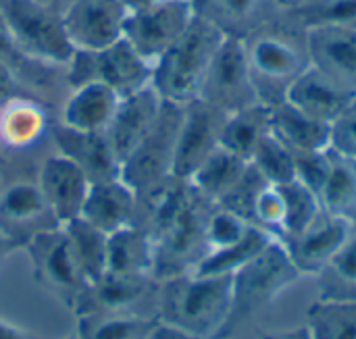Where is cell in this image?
Here are the masks:
<instances>
[{
    "instance_id": "6da1fadb",
    "label": "cell",
    "mask_w": 356,
    "mask_h": 339,
    "mask_svg": "<svg viewBox=\"0 0 356 339\" xmlns=\"http://www.w3.org/2000/svg\"><path fill=\"white\" fill-rule=\"evenodd\" d=\"M259 102H284L292 83L313 65L309 31L292 23L284 10L242 40Z\"/></svg>"
},
{
    "instance_id": "7a4b0ae2",
    "label": "cell",
    "mask_w": 356,
    "mask_h": 339,
    "mask_svg": "<svg viewBox=\"0 0 356 339\" xmlns=\"http://www.w3.org/2000/svg\"><path fill=\"white\" fill-rule=\"evenodd\" d=\"M232 308V275L181 273L159 281L154 317L192 338L217 339Z\"/></svg>"
},
{
    "instance_id": "3957f363",
    "label": "cell",
    "mask_w": 356,
    "mask_h": 339,
    "mask_svg": "<svg viewBox=\"0 0 356 339\" xmlns=\"http://www.w3.org/2000/svg\"><path fill=\"white\" fill-rule=\"evenodd\" d=\"M223 40L219 29L194 15L181 38L152 65V88L159 96L177 104L198 98L209 65Z\"/></svg>"
},
{
    "instance_id": "277c9868",
    "label": "cell",
    "mask_w": 356,
    "mask_h": 339,
    "mask_svg": "<svg viewBox=\"0 0 356 339\" xmlns=\"http://www.w3.org/2000/svg\"><path fill=\"white\" fill-rule=\"evenodd\" d=\"M302 275L292 265L282 242L273 240L259 256L232 275V308L217 339L232 338L240 325L267 308Z\"/></svg>"
},
{
    "instance_id": "5b68a950",
    "label": "cell",
    "mask_w": 356,
    "mask_h": 339,
    "mask_svg": "<svg viewBox=\"0 0 356 339\" xmlns=\"http://www.w3.org/2000/svg\"><path fill=\"white\" fill-rule=\"evenodd\" d=\"M15 44L33 60L67 67L75 48L69 42L63 13L38 0H8L2 8Z\"/></svg>"
},
{
    "instance_id": "8992f818",
    "label": "cell",
    "mask_w": 356,
    "mask_h": 339,
    "mask_svg": "<svg viewBox=\"0 0 356 339\" xmlns=\"http://www.w3.org/2000/svg\"><path fill=\"white\" fill-rule=\"evenodd\" d=\"M90 81H100L119 96H129L152 85V63L140 56L125 38L96 52L75 50L65 67V83L73 90Z\"/></svg>"
},
{
    "instance_id": "52a82bcc",
    "label": "cell",
    "mask_w": 356,
    "mask_h": 339,
    "mask_svg": "<svg viewBox=\"0 0 356 339\" xmlns=\"http://www.w3.org/2000/svg\"><path fill=\"white\" fill-rule=\"evenodd\" d=\"M179 123L181 104L163 100L154 125L121 163V179L136 192V196L148 194L173 179V156Z\"/></svg>"
},
{
    "instance_id": "ba28073f",
    "label": "cell",
    "mask_w": 356,
    "mask_h": 339,
    "mask_svg": "<svg viewBox=\"0 0 356 339\" xmlns=\"http://www.w3.org/2000/svg\"><path fill=\"white\" fill-rule=\"evenodd\" d=\"M23 252L29 258L35 283L75 315L86 294L88 279L77 265L65 229L58 227L33 238Z\"/></svg>"
},
{
    "instance_id": "9c48e42d",
    "label": "cell",
    "mask_w": 356,
    "mask_h": 339,
    "mask_svg": "<svg viewBox=\"0 0 356 339\" xmlns=\"http://www.w3.org/2000/svg\"><path fill=\"white\" fill-rule=\"evenodd\" d=\"M198 98L223 110L225 115L259 104L242 40L225 38L221 42L209 65Z\"/></svg>"
},
{
    "instance_id": "30bf717a",
    "label": "cell",
    "mask_w": 356,
    "mask_h": 339,
    "mask_svg": "<svg viewBox=\"0 0 356 339\" xmlns=\"http://www.w3.org/2000/svg\"><path fill=\"white\" fill-rule=\"evenodd\" d=\"M35 179H15L0 188V235L17 250H23L33 238L58 229Z\"/></svg>"
},
{
    "instance_id": "8fae6325",
    "label": "cell",
    "mask_w": 356,
    "mask_h": 339,
    "mask_svg": "<svg viewBox=\"0 0 356 339\" xmlns=\"http://www.w3.org/2000/svg\"><path fill=\"white\" fill-rule=\"evenodd\" d=\"M194 19L190 0H167L127 15L123 38L148 63H156L188 29Z\"/></svg>"
},
{
    "instance_id": "7c38bea8",
    "label": "cell",
    "mask_w": 356,
    "mask_h": 339,
    "mask_svg": "<svg viewBox=\"0 0 356 339\" xmlns=\"http://www.w3.org/2000/svg\"><path fill=\"white\" fill-rule=\"evenodd\" d=\"M227 115L202 98L181 104V123L175 142L173 177L188 181L194 171L221 146V131Z\"/></svg>"
},
{
    "instance_id": "4fadbf2b",
    "label": "cell",
    "mask_w": 356,
    "mask_h": 339,
    "mask_svg": "<svg viewBox=\"0 0 356 339\" xmlns=\"http://www.w3.org/2000/svg\"><path fill=\"white\" fill-rule=\"evenodd\" d=\"M127 15L123 0H73L63 21L75 50L96 52L123 38Z\"/></svg>"
},
{
    "instance_id": "5bb4252c",
    "label": "cell",
    "mask_w": 356,
    "mask_h": 339,
    "mask_svg": "<svg viewBox=\"0 0 356 339\" xmlns=\"http://www.w3.org/2000/svg\"><path fill=\"white\" fill-rule=\"evenodd\" d=\"M350 229L353 223L327 213L321 206L319 215L302 231L282 240V244L300 275L317 277L338 254Z\"/></svg>"
},
{
    "instance_id": "9a60e30c",
    "label": "cell",
    "mask_w": 356,
    "mask_h": 339,
    "mask_svg": "<svg viewBox=\"0 0 356 339\" xmlns=\"http://www.w3.org/2000/svg\"><path fill=\"white\" fill-rule=\"evenodd\" d=\"M48 138L58 154L67 156L86 173L90 183L121 177V163L115 156L106 133L77 131L60 121H52Z\"/></svg>"
},
{
    "instance_id": "2e32d148",
    "label": "cell",
    "mask_w": 356,
    "mask_h": 339,
    "mask_svg": "<svg viewBox=\"0 0 356 339\" xmlns=\"http://www.w3.org/2000/svg\"><path fill=\"white\" fill-rule=\"evenodd\" d=\"M35 181L60 227L81 215L92 183L86 173L67 156L58 152L46 156L38 169Z\"/></svg>"
},
{
    "instance_id": "e0dca14e",
    "label": "cell",
    "mask_w": 356,
    "mask_h": 339,
    "mask_svg": "<svg viewBox=\"0 0 356 339\" xmlns=\"http://www.w3.org/2000/svg\"><path fill=\"white\" fill-rule=\"evenodd\" d=\"M161 106H163V98L152 85H146L129 96L119 98L115 117L108 129L104 131L119 163H123L150 131V127L159 117Z\"/></svg>"
},
{
    "instance_id": "ac0fdd59",
    "label": "cell",
    "mask_w": 356,
    "mask_h": 339,
    "mask_svg": "<svg viewBox=\"0 0 356 339\" xmlns=\"http://www.w3.org/2000/svg\"><path fill=\"white\" fill-rule=\"evenodd\" d=\"M194 15L211 23L223 38L246 40L252 31L280 17L275 0H190Z\"/></svg>"
},
{
    "instance_id": "d6986e66",
    "label": "cell",
    "mask_w": 356,
    "mask_h": 339,
    "mask_svg": "<svg viewBox=\"0 0 356 339\" xmlns=\"http://www.w3.org/2000/svg\"><path fill=\"white\" fill-rule=\"evenodd\" d=\"M50 108L42 98L17 96L0 106V148L31 150L50 133Z\"/></svg>"
},
{
    "instance_id": "ffe728a7",
    "label": "cell",
    "mask_w": 356,
    "mask_h": 339,
    "mask_svg": "<svg viewBox=\"0 0 356 339\" xmlns=\"http://www.w3.org/2000/svg\"><path fill=\"white\" fill-rule=\"evenodd\" d=\"M156 288L159 281L154 277L104 273L100 279L88 283L75 317L92 313H134L148 296H156Z\"/></svg>"
},
{
    "instance_id": "44dd1931",
    "label": "cell",
    "mask_w": 356,
    "mask_h": 339,
    "mask_svg": "<svg viewBox=\"0 0 356 339\" xmlns=\"http://www.w3.org/2000/svg\"><path fill=\"white\" fill-rule=\"evenodd\" d=\"M355 94L344 90L317 67H309L288 90L286 100L315 121L332 125L355 100Z\"/></svg>"
},
{
    "instance_id": "7402d4cb",
    "label": "cell",
    "mask_w": 356,
    "mask_h": 339,
    "mask_svg": "<svg viewBox=\"0 0 356 339\" xmlns=\"http://www.w3.org/2000/svg\"><path fill=\"white\" fill-rule=\"evenodd\" d=\"M136 192L119 177L108 181H98L90 185L88 198L81 208V219L111 235L123 227L134 225L136 219Z\"/></svg>"
},
{
    "instance_id": "603a6c76",
    "label": "cell",
    "mask_w": 356,
    "mask_h": 339,
    "mask_svg": "<svg viewBox=\"0 0 356 339\" xmlns=\"http://www.w3.org/2000/svg\"><path fill=\"white\" fill-rule=\"evenodd\" d=\"M311 63L356 96V29L309 31Z\"/></svg>"
},
{
    "instance_id": "cb8c5ba5",
    "label": "cell",
    "mask_w": 356,
    "mask_h": 339,
    "mask_svg": "<svg viewBox=\"0 0 356 339\" xmlns=\"http://www.w3.org/2000/svg\"><path fill=\"white\" fill-rule=\"evenodd\" d=\"M119 94L100 81H90L71 90L60 110V123L77 131L104 133L115 117Z\"/></svg>"
},
{
    "instance_id": "d4e9b609",
    "label": "cell",
    "mask_w": 356,
    "mask_h": 339,
    "mask_svg": "<svg viewBox=\"0 0 356 339\" xmlns=\"http://www.w3.org/2000/svg\"><path fill=\"white\" fill-rule=\"evenodd\" d=\"M106 273L154 277V242L138 225L123 227L106 238Z\"/></svg>"
},
{
    "instance_id": "484cf974",
    "label": "cell",
    "mask_w": 356,
    "mask_h": 339,
    "mask_svg": "<svg viewBox=\"0 0 356 339\" xmlns=\"http://www.w3.org/2000/svg\"><path fill=\"white\" fill-rule=\"evenodd\" d=\"M271 133L286 144L292 152H311L330 148V127L327 123L315 121L288 100L269 106Z\"/></svg>"
},
{
    "instance_id": "4316f807",
    "label": "cell",
    "mask_w": 356,
    "mask_h": 339,
    "mask_svg": "<svg viewBox=\"0 0 356 339\" xmlns=\"http://www.w3.org/2000/svg\"><path fill=\"white\" fill-rule=\"evenodd\" d=\"M248 160L232 154L225 148H217L188 179V183L211 204H219L246 175Z\"/></svg>"
},
{
    "instance_id": "83f0119b",
    "label": "cell",
    "mask_w": 356,
    "mask_h": 339,
    "mask_svg": "<svg viewBox=\"0 0 356 339\" xmlns=\"http://www.w3.org/2000/svg\"><path fill=\"white\" fill-rule=\"evenodd\" d=\"M271 133L269 106L259 102L227 115L221 131V148L250 163L259 144Z\"/></svg>"
},
{
    "instance_id": "f1b7e54d",
    "label": "cell",
    "mask_w": 356,
    "mask_h": 339,
    "mask_svg": "<svg viewBox=\"0 0 356 339\" xmlns=\"http://www.w3.org/2000/svg\"><path fill=\"white\" fill-rule=\"evenodd\" d=\"M321 206L346 219L348 223H356V160L338 154L330 148V175L325 185L319 192Z\"/></svg>"
},
{
    "instance_id": "f546056e",
    "label": "cell",
    "mask_w": 356,
    "mask_h": 339,
    "mask_svg": "<svg viewBox=\"0 0 356 339\" xmlns=\"http://www.w3.org/2000/svg\"><path fill=\"white\" fill-rule=\"evenodd\" d=\"M273 240L275 238H271L267 231L252 225L240 242H236L227 248H221V250L207 252L190 273H196V275H234L244 265H248L254 256H259Z\"/></svg>"
},
{
    "instance_id": "4dcf8cb0",
    "label": "cell",
    "mask_w": 356,
    "mask_h": 339,
    "mask_svg": "<svg viewBox=\"0 0 356 339\" xmlns=\"http://www.w3.org/2000/svg\"><path fill=\"white\" fill-rule=\"evenodd\" d=\"M156 317L134 313H92L77 317V339H146Z\"/></svg>"
},
{
    "instance_id": "1f68e13d",
    "label": "cell",
    "mask_w": 356,
    "mask_h": 339,
    "mask_svg": "<svg viewBox=\"0 0 356 339\" xmlns=\"http://www.w3.org/2000/svg\"><path fill=\"white\" fill-rule=\"evenodd\" d=\"M284 15L307 31L356 29V0H302Z\"/></svg>"
},
{
    "instance_id": "d6a6232c",
    "label": "cell",
    "mask_w": 356,
    "mask_h": 339,
    "mask_svg": "<svg viewBox=\"0 0 356 339\" xmlns=\"http://www.w3.org/2000/svg\"><path fill=\"white\" fill-rule=\"evenodd\" d=\"M77 265L88 283L100 279L106 273V233L83 221L81 217L63 225Z\"/></svg>"
},
{
    "instance_id": "836d02e7",
    "label": "cell",
    "mask_w": 356,
    "mask_h": 339,
    "mask_svg": "<svg viewBox=\"0 0 356 339\" xmlns=\"http://www.w3.org/2000/svg\"><path fill=\"white\" fill-rule=\"evenodd\" d=\"M0 63L13 71V75L35 96L42 90H54V69L52 65L29 58L13 40L4 17L0 13ZM40 98V96H38Z\"/></svg>"
},
{
    "instance_id": "e575fe53",
    "label": "cell",
    "mask_w": 356,
    "mask_h": 339,
    "mask_svg": "<svg viewBox=\"0 0 356 339\" xmlns=\"http://www.w3.org/2000/svg\"><path fill=\"white\" fill-rule=\"evenodd\" d=\"M305 327L311 339H356V302L319 298L309 308Z\"/></svg>"
},
{
    "instance_id": "d590c367",
    "label": "cell",
    "mask_w": 356,
    "mask_h": 339,
    "mask_svg": "<svg viewBox=\"0 0 356 339\" xmlns=\"http://www.w3.org/2000/svg\"><path fill=\"white\" fill-rule=\"evenodd\" d=\"M323 300L356 302V223L330 265L315 277Z\"/></svg>"
},
{
    "instance_id": "8d00e7d4",
    "label": "cell",
    "mask_w": 356,
    "mask_h": 339,
    "mask_svg": "<svg viewBox=\"0 0 356 339\" xmlns=\"http://www.w3.org/2000/svg\"><path fill=\"white\" fill-rule=\"evenodd\" d=\"M252 169L271 185H286L296 179L292 150L269 133L250 158Z\"/></svg>"
},
{
    "instance_id": "74e56055",
    "label": "cell",
    "mask_w": 356,
    "mask_h": 339,
    "mask_svg": "<svg viewBox=\"0 0 356 339\" xmlns=\"http://www.w3.org/2000/svg\"><path fill=\"white\" fill-rule=\"evenodd\" d=\"M284 200H286V227H284V238H290L298 231H302L321 210V202L319 196L309 190L305 183H300L298 179L280 185ZM280 240V242H282Z\"/></svg>"
},
{
    "instance_id": "f35d334b",
    "label": "cell",
    "mask_w": 356,
    "mask_h": 339,
    "mask_svg": "<svg viewBox=\"0 0 356 339\" xmlns=\"http://www.w3.org/2000/svg\"><path fill=\"white\" fill-rule=\"evenodd\" d=\"M250 227L252 225L238 213H234L221 204H213L207 215V221H204L207 250L213 252V250H221V248H227V246L240 242L248 233Z\"/></svg>"
},
{
    "instance_id": "ab89813d",
    "label": "cell",
    "mask_w": 356,
    "mask_h": 339,
    "mask_svg": "<svg viewBox=\"0 0 356 339\" xmlns=\"http://www.w3.org/2000/svg\"><path fill=\"white\" fill-rule=\"evenodd\" d=\"M250 223L263 231H267L277 242L284 238L286 227V200L280 185L265 183L261 192L257 194V200L252 204Z\"/></svg>"
},
{
    "instance_id": "60d3db41",
    "label": "cell",
    "mask_w": 356,
    "mask_h": 339,
    "mask_svg": "<svg viewBox=\"0 0 356 339\" xmlns=\"http://www.w3.org/2000/svg\"><path fill=\"white\" fill-rule=\"evenodd\" d=\"M292 156H294L296 179L319 196L330 175V148L311 150V152H292Z\"/></svg>"
},
{
    "instance_id": "b9f144b4",
    "label": "cell",
    "mask_w": 356,
    "mask_h": 339,
    "mask_svg": "<svg viewBox=\"0 0 356 339\" xmlns=\"http://www.w3.org/2000/svg\"><path fill=\"white\" fill-rule=\"evenodd\" d=\"M330 148L356 160V98L330 127Z\"/></svg>"
},
{
    "instance_id": "7bdbcfd3",
    "label": "cell",
    "mask_w": 356,
    "mask_h": 339,
    "mask_svg": "<svg viewBox=\"0 0 356 339\" xmlns=\"http://www.w3.org/2000/svg\"><path fill=\"white\" fill-rule=\"evenodd\" d=\"M17 96H33L15 75L10 69H6L2 63H0V106Z\"/></svg>"
},
{
    "instance_id": "ee69618b",
    "label": "cell",
    "mask_w": 356,
    "mask_h": 339,
    "mask_svg": "<svg viewBox=\"0 0 356 339\" xmlns=\"http://www.w3.org/2000/svg\"><path fill=\"white\" fill-rule=\"evenodd\" d=\"M146 339H198V338H192V336H188V333H184V331L175 329V327H169V325H165V323L156 321V325L150 329V333L146 336Z\"/></svg>"
},
{
    "instance_id": "f6af8a7d",
    "label": "cell",
    "mask_w": 356,
    "mask_h": 339,
    "mask_svg": "<svg viewBox=\"0 0 356 339\" xmlns=\"http://www.w3.org/2000/svg\"><path fill=\"white\" fill-rule=\"evenodd\" d=\"M0 339H42L40 336L0 319Z\"/></svg>"
},
{
    "instance_id": "bcb514c9",
    "label": "cell",
    "mask_w": 356,
    "mask_h": 339,
    "mask_svg": "<svg viewBox=\"0 0 356 339\" xmlns=\"http://www.w3.org/2000/svg\"><path fill=\"white\" fill-rule=\"evenodd\" d=\"M263 339H311L307 327H300V329H294V331H280V333H271V336H265Z\"/></svg>"
},
{
    "instance_id": "7dc6e473",
    "label": "cell",
    "mask_w": 356,
    "mask_h": 339,
    "mask_svg": "<svg viewBox=\"0 0 356 339\" xmlns=\"http://www.w3.org/2000/svg\"><path fill=\"white\" fill-rule=\"evenodd\" d=\"M161 2H167V0H123V4L127 6L129 13H134V10H144V8H150V6L161 4Z\"/></svg>"
},
{
    "instance_id": "c3c4849f",
    "label": "cell",
    "mask_w": 356,
    "mask_h": 339,
    "mask_svg": "<svg viewBox=\"0 0 356 339\" xmlns=\"http://www.w3.org/2000/svg\"><path fill=\"white\" fill-rule=\"evenodd\" d=\"M13 252H17V248H15L6 238H2V235H0V267L6 263V258H8Z\"/></svg>"
},
{
    "instance_id": "681fc988",
    "label": "cell",
    "mask_w": 356,
    "mask_h": 339,
    "mask_svg": "<svg viewBox=\"0 0 356 339\" xmlns=\"http://www.w3.org/2000/svg\"><path fill=\"white\" fill-rule=\"evenodd\" d=\"M38 2H42V4H46V6H50V8H54V10H58V13H65L67 6H69L73 0H38Z\"/></svg>"
},
{
    "instance_id": "f907efd6",
    "label": "cell",
    "mask_w": 356,
    "mask_h": 339,
    "mask_svg": "<svg viewBox=\"0 0 356 339\" xmlns=\"http://www.w3.org/2000/svg\"><path fill=\"white\" fill-rule=\"evenodd\" d=\"M277 4H280V8L282 10H286V8H292V6H296L298 2H302V0H275Z\"/></svg>"
},
{
    "instance_id": "816d5d0a",
    "label": "cell",
    "mask_w": 356,
    "mask_h": 339,
    "mask_svg": "<svg viewBox=\"0 0 356 339\" xmlns=\"http://www.w3.org/2000/svg\"><path fill=\"white\" fill-rule=\"evenodd\" d=\"M6 4H8V0H0V13H2V8H4Z\"/></svg>"
},
{
    "instance_id": "f5cc1de1",
    "label": "cell",
    "mask_w": 356,
    "mask_h": 339,
    "mask_svg": "<svg viewBox=\"0 0 356 339\" xmlns=\"http://www.w3.org/2000/svg\"><path fill=\"white\" fill-rule=\"evenodd\" d=\"M67 339H77V338H75V336H71V338H67Z\"/></svg>"
},
{
    "instance_id": "db71d44e",
    "label": "cell",
    "mask_w": 356,
    "mask_h": 339,
    "mask_svg": "<svg viewBox=\"0 0 356 339\" xmlns=\"http://www.w3.org/2000/svg\"><path fill=\"white\" fill-rule=\"evenodd\" d=\"M0 165H2V156H0Z\"/></svg>"
}]
</instances>
